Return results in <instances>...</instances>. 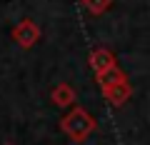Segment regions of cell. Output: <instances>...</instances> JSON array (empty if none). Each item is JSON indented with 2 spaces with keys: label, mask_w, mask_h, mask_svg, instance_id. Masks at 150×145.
I'll list each match as a JSON object with an SVG mask.
<instances>
[{
  "label": "cell",
  "mask_w": 150,
  "mask_h": 145,
  "mask_svg": "<svg viewBox=\"0 0 150 145\" xmlns=\"http://www.w3.org/2000/svg\"><path fill=\"white\" fill-rule=\"evenodd\" d=\"M93 128H95V120H93L85 110H73V113L63 120V130L73 140H83L88 133H93Z\"/></svg>",
  "instance_id": "cell-1"
},
{
  "label": "cell",
  "mask_w": 150,
  "mask_h": 145,
  "mask_svg": "<svg viewBox=\"0 0 150 145\" xmlns=\"http://www.w3.org/2000/svg\"><path fill=\"white\" fill-rule=\"evenodd\" d=\"M38 35H40V30H38V25L33 20H23L20 25L15 28V40L23 45V48H30V45L38 40Z\"/></svg>",
  "instance_id": "cell-2"
},
{
  "label": "cell",
  "mask_w": 150,
  "mask_h": 145,
  "mask_svg": "<svg viewBox=\"0 0 150 145\" xmlns=\"http://www.w3.org/2000/svg\"><path fill=\"white\" fill-rule=\"evenodd\" d=\"M90 63H93V70H95L98 75H103V73H108V70L112 68V55L108 53V50H95Z\"/></svg>",
  "instance_id": "cell-3"
},
{
  "label": "cell",
  "mask_w": 150,
  "mask_h": 145,
  "mask_svg": "<svg viewBox=\"0 0 150 145\" xmlns=\"http://www.w3.org/2000/svg\"><path fill=\"white\" fill-rule=\"evenodd\" d=\"M105 93H108V98H110L115 105H120V103L130 95V88H128V83H125V80H120V83H115V85H108Z\"/></svg>",
  "instance_id": "cell-4"
},
{
  "label": "cell",
  "mask_w": 150,
  "mask_h": 145,
  "mask_svg": "<svg viewBox=\"0 0 150 145\" xmlns=\"http://www.w3.org/2000/svg\"><path fill=\"white\" fill-rule=\"evenodd\" d=\"M70 100H73V90H70L68 85L55 88V103H58V105H68Z\"/></svg>",
  "instance_id": "cell-5"
},
{
  "label": "cell",
  "mask_w": 150,
  "mask_h": 145,
  "mask_svg": "<svg viewBox=\"0 0 150 145\" xmlns=\"http://www.w3.org/2000/svg\"><path fill=\"white\" fill-rule=\"evenodd\" d=\"M83 3H85V8L90 13H95V15H98V13H103L108 5H110V0H83Z\"/></svg>",
  "instance_id": "cell-6"
}]
</instances>
